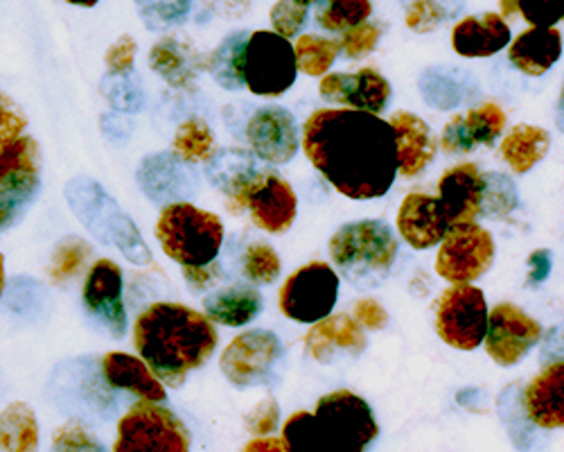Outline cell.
<instances>
[{"label":"cell","instance_id":"obj_21","mask_svg":"<svg viewBox=\"0 0 564 452\" xmlns=\"http://www.w3.org/2000/svg\"><path fill=\"white\" fill-rule=\"evenodd\" d=\"M527 419L542 430L564 428V357L544 365L522 391Z\"/></svg>","mask_w":564,"mask_h":452},{"label":"cell","instance_id":"obj_19","mask_svg":"<svg viewBox=\"0 0 564 452\" xmlns=\"http://www.w3.org/2000/svg\"><path fill=\"white\" fill-rule=\"evenodd\" d=\"M395 226L411 249L427 251L443 243L452 224L436 195L411 193L400 204Z\"/></svg>","mask_w":564,"mask_h":452},{"label":"cell","instance_id":"obj_38","mask_svg":"<svg viewBox=\"0 0 564 452\" xmlns=\"http://www.w3.org/2000/svg\"><path fill=\"white\" fill-rule=\"evenodd\" d=\"M517 208V189L510 181V176L490 172L486 174V202H484V215L501 219L510 215Z\"/></svg>","mask_w":564,"mask_h":452},{"label":"cell","instance_id":"obj_35","mask_svg":"<svg viewBox=\"0 0 564 452\" xmlns=\"http://www.w3.org/2000/svg\"><path fill=\"white\" fill-rule=\"evenodd\" d=\"M93 249L86 240L82 238H66L64 243L57 245V249L53 251V260H51V279L57 286H66L73 279H77L86 262L90 260Z\"/></svg>","mask_w":564,"mask_h":452},{"label":"cell","instance_id":"obj_6","mask_svg":"<svg viewBox=\"0 0 564 452\" xmlns=\"http://www.w3.org/2000/svg\"><path fill=\"white\" fill-rule=\"evenodd\" d=\"M296 77L299 62L290 39L269 30L249 34L242 53V82L253 96L278 98L288 94Z\"/></svg>","mask_w":564,"mask_h":452},{"label":"cell","instance_id":"obj_48","mask_svg":"<svg viewBox=\"0 0 564 452\" xmlns=\"http://www.w3.org/2000/svg\"><path fill=\"white\" fill-rule=\"evenodd\" d=\"M181 271H183V279L187 281V286L197 292H204L219 281V265L215 260L208 265H202V267H181Z\"/></svg>","mask_w":564,"mask_h":452},{"label":"cell","instance_id":"obj_46","mask_svg":"<svg viewBox=\"0 0 564 452\" xmlns=\"http://www.w3.org/2000/svg\"><path fill=\"white\" fill-rule=\"evenodd\" d=\"M278 402L273 398H264L245 417V426L253 437H267L278 426Z\"/></svg>","mask_w":564,"mask_h":452},{"label":"cell","instance_id":"obj_24","mask_svg":"<svg viewBox=\"0 0 564 452\" xmlns=\"http://www.w3.org/2000/svg\"><path fill=\"white\" fill-rule=\"evenodd\" d=\"M510 45V28L497 12L465 17L452 28V51L465 60H484Z\"/></svg>","mask_w":564,"mask_h":452},{"label":"cell","instance_id":"obj_2","mask_svg":"<svg viewBox=\"0 0 564 452\" xmlns=\"http://www.w3.org/2000/svg\"><path fill=\"white\" fill-rule=\"evenodd\" d=\"M133 346L165 387H181L213 357L217 329L204 312L163 301L140 312Z\"/></svg>","mask_w":564,"mask_h":452},{"label":"cell","instance_id":"obj_50","mask_svg":"<svg viewBox=\"0 0 564 452\" xmlns=\"http://www.w3.org/2000/svg\"><path fill=\"white\" fill-rule=\"evenodd\" d=\"M551 267H553V256L549 249H535L529 256V286L531 288H540L549 275H551Z\"/></svg>","mask_w":564,"mask_h":452},{"label":"cell","instance_id":"obj_55","mask_svg":"<svg viewBox=\"0 0 564 452\" xmlns=\"http://www.w3.org/2000/svg\"><path fill=\"white\" fill-rule=\"evenodd\" d=\"M294 3H299V6H303V8H310V6H316L318 0H294Z\"/></svg>","mask_w":564,"mask_h":452},{"label":"cell","instance_id":"obj_32","mask_svg":"<svg viewBox=\"0 0 564 452\" xmlns=\"http://www.w3.org/2000/svg\"><path fill=\"white\" fill-rule=\"evenodd\" d=\"M249 36L232 34L228 36L219 49L210 55L208 68L219 86L224 88H238L242 86V53Z\"/></svg>","mask_w":564,"mask_h":452},{"label":"cell","instance_id":"obj_44","mask_svg":"<svg viewBox=\"0 0 564 452\" xmlns=\"http://www.w3.org/2000/svg\"><path fill=\"white\" fill-rule=\"evenodd\" d=\"M520 14L533 28H553L564 19V0H520Z\"/></svg>","mask_w":564,"mask_h":452},{"label":"cell","instance_id":"obj_5","mask_svg":"<svg viewBox=\"0 0 564 452\" xmlns=\"http://www.w3.org/2000/svg\"><path fill=\"white\" fill-rule=\"evenodd\" d=\"M230 213L247 211L258 229L267 234H285L296 219L299 197L290 181L271 170H249L235 176L226 189Z\"/></svg>","mask_w":564,"mask_h":452},{"label":"cell","instance_id":"obj_56","mask_svg":"<svg viewBox=\"0 0 564 452\" xmlns=\"http://www.w3.org/2000/svg\"><path fill=\"white\" fill-rule=\"evenodd\" d=\"M562 21H564V19H562Z\"/></svg>","mask_w":564,"mask_h":452},{"label":"cell","instance_id":"obj_41","mask_svg":"<svg viewBox=\"0 0 564 452\" xmlns=\"http://www.w3.org/2000/svg\"><path fill=\"white\" fill-rule=\"evenodd\" d=\"M28 116L25 111L6 94L0 90V152L10 148L21 136H25Z\"/></svg>","mask_w":564,"mask_h":452},{"label":"cell","instance_id":"obj_51","mask_svg":"<svg viewBox=\"0 0 564 452\" xmlns=\"http://www.w3.org/2000/svg\"><path fill=\"white\" fill-rule=\"evenodd\" d=\"M240 452H288V445L285 441H282V437H253L249 443H245V448Z\"/></svg>","mask_w":564,"mask_h":452},{"label":"cell","instance_id":"obj_16","mask_svg":"<svg viewBox=\"0 0 564 452\" xmlns=\"http://www.w3.org/2000/svg\"><path fill=\"white\" fill-rule=\"evenodd\" d=\"M506 129V111L499 103H481L467 114H456L441 131L438 148L454 154H473L479 148H492Z\"/></svg>","mask_w":564,"mask_h":452},{"label":"cell","instance_id":"obj_18","mask_svg":"<svg viewBox=\"0 0 564 452\" xmlns=\"http://www.w3.org/2000/svg\"><path fill=\"white\" fill-rule=\"evenodd\" d=\"M247 141L258 159L282 165L299 152L301 136L296 120L288 109L264 107L251 116L247 125Z\"/></svg>","mask_w":564,"mask_h":452},{"label":"cell","instance_id":"obj_4","mask_svg":"<svg viewBox=\"0 0 564 452\" xmlns=\"http://www.w3.org/2000/svg\"><path fill=\"white\" fill-rule=\"evenodd\" d=\"M156 238L167 258L181 267L213 262L224 245L221 219L195 204H167L156 222Z\"/></svg>","mask_w":564,"mask_h":452},{"label":"cell","instance_id":"obj_25","mask_svg":"<svg viewBox=\"0 0 564 452\" xmlns=\"http://www.w3.org/2000/svg\"><path fill=\"white\" fill-rule=\"evenodd\" d=\"M102 376L109 387L129 391L138 396L140 400L152 402H165L167 391L165 385L159 380V376L150 369L143 357H135L122 351H111L102 359Z\"/></svg>","mask_w":564,"mask_h":452},{"label":"cell","instance_id":"obj_13","mask_svg":"<svg viewBox=\"0 0 564 452\" xmlns=\"http://www.w3.org/2000/svg\"><path fill=\"white\" fill-rule=\"evenodd\" d=\"M542 324L527 310L514 303H499L490 310L484 346L495 365L514 367L542 340Z\"/></svg>","mask_w":564,"mask_h":452},{"label":"cell","instance_id":"obj_43","mask_svg":"<svg viewBox=\"0 0 564 452\" xmlns=\"http://www.w3.org/2000/svg\"><path fill=\"white\" fill-rule=\"evenodd\" d=\"M447 19V10L438 0H413L406 8V25L413 32H432Z\"/></svg>","mask_w":564,"mask_h":452},{"label":"cell","instance_id":"obj_12","mask_svg":"<svg viewBox=\"0 0 564 452\" xmlns=\"http://www.w3.org/2000/svg\"><path fill=\"white\" fill-rule=\"evenodd\" d=\"M41 189V148L32 136H21L0 152V232L21 217Z\"/></svg>","mask_w":564,"mask_h":452},{"label":"cell","instance_id":"obj_9","mask_svg":"<svg viewBox=\"0 0 564 452\" xmlns=\"http://www.w3.org/2000/svg\"><path fill=\"white\" fill-rule=\"evenodd\" d=\"M339 275L330 262H307L288 277L278 292L280 312L299 324H318L339 299Z\"/></svg>","mask_w":564,"mask_h":452},{"label":"cell","instance_id":"obj_36","mask_svg":"<svg viewBox=\"0 0 564 452\" xmlns=\"http://www.w3.org/2000/svg\"><path fill=\"white\" fill-rule=\"evenodd\" d=\"M370 14V0H325V6L318 12V23L327 32H346L366 23Z\"/></svg>","mask_w":564,"mask_h":452},{"label":"cell","instance_id":"obj_54","mask_svg":"<svg viewBox=\"0 0 564 452\" xmlns=\"http://www.w3.org/2000/svg\"><path fill=\"white\" fill-rule=\"evenodd\" d=\"M70 6H79V8H96L100 0H66Z\"/></svg>","mask_w":564,"mask_h":452},{"label":"cell","instance_id":"obj_34","mask_svg":"<svg viewBox=\"0 0 564 452\" xmlns=\"http://www.w3.org/2000/svg\"><path fill=\"white\" fill-rule=\"evenodd\" d=\"M150 64L161 77H165L174 86H183L185 82L193 79L191 55H187V51L174 39H163L154 45Z\"/></svg>","mask_w":564,"mask_h":452},{"label":"cell","instance_id":"obj_1","mask_svg":"<svg viewBox=\"0 0 564 452\" xmlns=\"http://www.w3.org/2000/svg\"><path fill=\"white\" fill-rule=\"evenodd\" d=\"M301 146L316 172L348 200H380L400 174L391 122L368 111H314L303 125Z\"/></svg>","mask_w":564,"mask_h":452},{"label":"cell","instance_id":"obj_27","mask_svg":"<svg viewBox=\"0 0 564 452\" xmlns=\"http://www.w3.org/2000/svg\"><path fill=\"white\" fill-rule=\"evenodd\" d=\"M551 148V136L538 125H514L499 146L501 161L510 168L512 174L531 172Z\"/></svg>","mask_w":564,"mask_h":452},{"label":"cell","instance_id":"obj_7","mask_svg":"<svg viewBox=\"0 0 564 452\" xmlns=\"http://www.w3.org/2000/svg\"><path fill=\"white\" fill-rule=\"evenodd\" d=\"M111 452H191V432L163 402L140 400L118 421Z\"/></svg>","mask_w":564,"mask_h":452},{"label":"cell","instance_id":"obj_31","mask_svg":"<svg viewBox=\"0 0 564 452\" xmlns=\"http://www.w3.org/2000/svg\"><path fill=\"white\" fill-rule=\"evenodd\" d=\"M294 51L301 73L310 77H323L330 73L333 64L337 62L341 53V43L318 34H303L299 36Z\"/></svg>","mask_w":564,"mask_h":452},{"label":"cell","instance_id":"obj_47","mask_svg":"<svg viewBox=\"0 0 564 452\" xmlns=\"http://www.w3.org/2000/svg\"><path fill=\"white\" fill-rule=\"evenodd\" d=\"M133 57H135V41L131 36H120L111 49L107 51L105 55V64H107V71L111 75H124L131 71L133 66Z\"/></svg>","mask_w":564,"mask_h":452},{"label":"cell","instance_id":"obj_29","mask_svg":"<svg viewBox=\"0 0 564 452\" xmlns=\"http://www.w3.org/2000/svg\"><path fill=\"white\" fill-rule=\"evenodd\" d=\"M0 452H39V426L28 402H12L0 412Z\"/></svg>","mask_w":564,"mask_h":452},{"label":"cell","instance_id":"obj_53","mask_svg":"<svg viewBox=\"0 0 564 452\" xmlns=\"http://www.w3.org/2000/svg\"><path fill=\"white\" fill-rule=\"evenodd\" d=\"M6 290V258L0 254V297H3Z\"/></svg>","mask_w":564,"mask_h":452},{"label":"cell","instance_id":"obj_40","mask_svg":"<svg viewBox=\"0 0 564 452\" xmlns=\"http://www.w3.org/2000/svg\"><path fill=\"white\" fill-rule=\"evenodd\" d=\"M53 452H105L100 441L82 423L68 421L53 434Z\"/></svg>","mask_w":564,"mask_h":452},{"label":"cell","instance_id":"obj_37","mask_svg":"<svg viewBox=\"0 0 564 452\" xmlns=\"http://www.w3.org/2000/svg\"><path fill=\"white\" fill-rule=\"evenodd\" d=\"M242 269L253 286H271L280 277V258L267 243H253L242 256Z\"/></svg>","mask_w":564,"mask_h":452},{"label":"cell","instance_id":"obj_39","mask_svg":"<svg viewBox=\"0 0 564 452\" xmlns=\"http://www.w3.org/2000/svg\"><path fill=\"white\" fill-rule=\"evenodd\" d=\"M380 39H382V25L366 21V23L344 32V36L339 41L341 43V53L348 60H361V57L370 55L375 49H378Z\"/></svg>","mask_w":564,"mask_h":452},{"label":"cell","instance_id":"obj_15","mask_svg":"<svg viewBox=\"0 0 564 452\" xmlns=\"http://www.w3.org/2000/svg\"><path fill=\"white\" fill-rule=\"evenodd\" d=\"M323 100L344 105L348 109L380 116L393 96L391 82L375 68H359L357 73H327L318 84Z\"/></svg>","mask_w":564,"mask_h":452},{"label":"cell","instance_id":"obj_20","mask_svg":"<svg viewBox=\"0 0 564 452\" xmlns=\"http://www.w3.org/2000/svg\"><path fill=\"white\" fill-rule=\"evenodd\" d=\"M441 206L449 224L477 222L484 215L486 202V174L475 163H458L443 172L438 179Z\"/></svg>","mask_w":564,"mask_h":452},{"label":"cell","instance_id":"obj_8","mask_svg":"<svg viewBox=\"0 0 564 452\" xmlns=\"http://www.w3.org/2000/svg\"><path fill=\"white\" fill-rule=\"evenodd\" d=\"M314 417L333 452H366L380 434L372 407L350 389L321 396L314 407Z\"/></svg>","mask_w":564,"mask_h":452},{"label":"cell","instance_id":"obj_28","mask_svg":"<svg viewBox=\"0 0 564 452\" xmlns=\"http://www.w3.org/2000/svg\"><path fill=\"white\" fill-rule=\"evenodd\" d=\"M264 299L253 288H226L204 299V314L213 324L240 329L262 312Z\"/></svg>","mask_w":564,"mask_h":452},{"label":"cell","instance_id":"obj_11","mask_svg":"<svg viewBox=\"0 0 564 452\" xmlns=\"http://www.w3.org/2000/svg\"><path fill=\"white\" fill-rule=\"evenodd\" d=\"M495 240L477 222L449 226L436 254V275L449 286L475 283L495 262Z\"/></svg>","mask_w":564,"mask_h":452},{"label":"cell","instance_id":"obj_3","mask_svg":"<svg viewBox=\"0 0 564 452\" xmlns=\"http://www.w3.org/2000/svg\"><path fill=\"white\" fill-rule=\"evenodd\" d=\"M330 260L357 288H378L398 258V238L380 219L344 224L327 245Z\"/></svg>","mask_w":564,"mask_h":452},{"label":"cell","instance_id":"obj_30","mask_svg":"<svg viewBox=\"0 0 564 452\" xmlns=\"http://www.w3.org/2000/svg\"><path fill=\"white\" fill-rule=\"evenodd\" d=\"M174 154L185 163H206L215 154V133L202 118H187L174 133Z\"/></svg>","mask_w":564,"mask_h":452},{"label":"cell","instance_id":"obj_52","mask_svg":"<svg viewBox=\"0 0 564 452\" xmlns=\"http://www.w3.org/2000/svg\"><path fill=\"white\" fill-rule=\"evenodd\" d=\"M499 10H501L503 19L514 17L517 12H520V0H499Z\"/></svg>","mask_w":564,"mask_h":452},{"label":"cell","instance_id":"obj_14","mask_svg":"<svg viewBox=\"0 0 564 452\" xmlns=\"http://www.w3.org/2000/svg\"><path fill=\"white\" fill-rule=\"evenodd\" d=\"M282 357V342L269 331H247L235 337L221 353L219 369L235 387L264 383Z\"/></svg>","mask_w":564,"mask_h":452},{"label":"cell","instance_id":"obj_49","mask_svg":"<svg viewBox=\"0 0 564 452\" xmlns=\"http://www.w3.org/2000/svg\"><path fill=\"white\" fill-rule=\"evenodd\" d=\"M187 8H191V0H148L143 12L150 10V19L159 17L161 23H172L187 14Z\"/></svg>","mask_w":564,"mask_h":452},{"label":"cell","instance_id":"obj_17","mask_svg":"<svg viewBox=\"0 0 564 452\" xmlns=\"http://www.w3.org/2000/svg\"><path fill=\"white\" fill-rule=\"evenodd\" d=\"M84 305L107 331L122 340L127 335V310L122 301V269L109 258L88 267L84 281Z\"/></svg>","mask_w":564,"mask_h":452},{"label":"cell","instance_id":"obj_10","mask_svg":"<svg viewBox=\"0 0 564 452\" xmlns=\"http://www.w3.org/2000/svg\"><path fill=\"white\" fill-rule=\"evenodd\" d=\"M488 301L481 288L473 283L449 286L434 314L436 335L456 351H475L484 344L488 333Z\"/></svg>","mask_w":564,"mask_h":452},{"label":"cell","instance_id":"obj_33","mask_svg":"<svg viewBox=\"0 0 564 452\" xmlns=\"http://www.w3.org/2000/svg\"><path fill=\"white\" fill-rule=\"evenodd\" d=\"M282 441L288 445V452H333L327 445L314 412H294L285 423H282Z\"/></svg>","mask_w":564,"mask_h":452},{"label":"cell","instance_id":"obj_23","mask_svg":"<svg viewBox=\"0 0 564 452\" xmlns=\"http://www.w3.org/2000/svg\"><path fill=\"white\" fill-rule=\"evenodd\" d=\"M389 122L395 131L400 174L413 179L425 172L438 152L432 127L411 111H395Z\"/></svg>","mask_w":564,"mask_h":452},{"label":"cell","instance_id":"obj_42","mask_svg":"<svg viewBox=\"0 0 564 452\" xmlns=\"http://www.w3.org/2000/svg\"><path fill=\"white\" fill-rule=\"evenodd\" d=\"M269 19H271L273 32H278L285 39H292L303 30L307 21V8L294 3V0H278V3L271 8Z\"/></svg>","mask_w":564,"mask_h":452},{"label":"cell","instance_id":"obj_26","mask_svg":"<svg viewBox=\"0 0 564 452\" xmlns=\"http://www.w3.org/2000/svg\"><path fill=\"white\" fill-rule=\"evenodd\" d=\"M562 57V34L557 28H529L508 45V62L529 77L549 73Z\"/></svg>","mask_w":564,"mask_h":452},{"label":"cell","instance_id":"obj_22","mask_svg":"<svg viewBox=\"0 0 564 452\" xmlns=\"http://www.w3.org/2000/svg\"><path fill=\"white\" fill-rule=\"evenodd\" d=\"M366 348V333L350 314H330L312 324L305 335V351L321 365H333L341 357H359Z\"/></svg>","mask_w":564,"mask_h":452},{"label":"cell","instance_id":"obj_45","mask_svg":"<svg viewBox=\"0 0 564 452\" xmlns=\"http://www.w3.org/2000/svg\"><path fill=\"white\" fill-rule=\"evenodd\" d=\"M352 316L355 322L364 331H382L389 324V312L378 299H359L352 305Z\"/></svg>","mask_w":564,"mask_h":452}]
</instances>
